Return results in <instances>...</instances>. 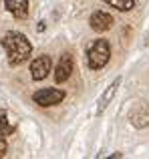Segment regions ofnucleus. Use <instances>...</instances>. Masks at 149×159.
Listing matches in <instances>:
<instances>
[{
	"mask_svg": "<svg viewBox=\"0 0 149 159\" xmlns=\"http://www.w3.org/2000/svg\"><path fill=\"white\" fill-rule=\"evenodd\" d=\"M2 47L8 54V62L12 66H18L30 57L32 47L26 40V36L20 34V32H6L2 36Z\"/></svg>",
	"mask_w": 149,
	"mask_h": 159,
	"instance_id": "obj_1",
	"label": "nucleus"
},
{
	"mask_svg": "<svg viewBox=\"0 0 149 159\" xmlns=\"http://www.w3.org/2000/svg\"><path fill=\"white\" fill-rule=\"evenodd\" d=\"M109 57H111V47L107 40H95L89 47V51H87V62L95 70L103 69L109 62Z\"/></svg>",
	"mask_w": 149,
	"mask_h": 159,
	"instance_id": "obj_2",
	"label": "nucleus"
},
{
	"mask_svg": "<svg viewBox=\"0 0 149 159\" xmlns=\"http://www.w3.org/2000/svg\"><path fill=\"white\" fill-rule=\"evenodd\" d=\"M65 99V91L61 89H40L32 95V101L40 107H52V105H59L61 101Z\"/></svg>",
	"mask_w": 149,
	"mask_h": 159,
	"instance_id": "obj_3",
	"label": "nucleus"
},
{
	"mask_svg": "<svg viewBox=\"0 0 149 159\" xmlns=\"http://www.w3.org/2000/svg\"><path fill=\"white\" fill-rule=\"evenodd\" d=\"M73 69H74L73 54H71V52H65L63 57L59 58V65H56V69H55V81H56V83L69 81V77L73 75Z\"/></svg>",
	"mask_w": 149,
	"mask_h": 159,
	"instance_id": "obj_4",
	"label": "nucleus"
},
{
	"mask_svg": "<svg viewBox=\"0 0 149 159\" xmlns=\"http://www.w3.org/2000/svg\"><path fill=\"white\" fill-rule=\"evenodd\" d=\"M30 73H32V79H34V81L47 79L48 73H51V57H48V54L36 57L34 61L30 62Z\"/></svg>",
	"mask_w": 149,
	"mask_h": 159,
	"instance_id": "obj_5",
	"label": "nucleus"
},
{
	"mask_svg": "<svg viewBox=\"0 0 149 159\" xmlns=\"http://www.w3.org/2000/svg\"><path fill=\"white\" fill-rule=\"evenodd\" d=\"M89 24H91V28H93L95 32H105V30H109V28L113 26V16H111L109 12H105V10H97V12H93Z\"/></svg>",
	"mask_w": 149,
	"mask_h": 159,
	"instance_id": "obj_6",
	"label": "nucleus"
},
{
	"mask_svg": "<svg viewBox=\"0 0 149 159\" xmlns=\"http://www.w3.org/2000/svg\"><path fill=\"white\" fill-rule=\"evenodd\" d=\"M119 85H121V79H115L113 83H111L109 87H107L105 91H103V95H101V99H99V105H97V115H101L103 111L107 109V105H109L111 101H113V97H115V93H117V89H119Z\"/></svg>",
	"mask_w": 149,
	"mask_h": 159,
	"instance_id": "obj_7",
	"label": "nucleus"
},
{
	"mask_svg": "<svg viewBox=\"0 0 149 159\" xmlns=\"http://www.w3.org/2000/svg\"><path fill=\"white\" fill-rule=\"evenodd\" d=\"M4 6L14 18H26L28 16V0H4Z\"/></svg>",
	"mask_w": 149,
	"mask_h": 159,
	"instance_id": "obj_8",
	"label": "nucleus"
},
{
	"mask_svg": "<svg viewBox=\"0 0 149 159\" xmlns=\"http://www.w3.org/2000/svg\"><path fill=\"white\" fill-rule=\"evenodd\" d=\"M16 131V123L14 121H10V117H8L6 111H0V133L2 135H10V133Z\"/></svg>",
	"mask_w": 149,
	"mask_h": 159,
	"instance_id": "obj_9",
	"label": "nucleus"
},
{
	"mask_svg": "<svg viewBox=\"0 0 149 159\" xmlns=\"http://www.w3.org/2000/svg\"><path fill=\"white\" fill-rule=\"evenodd\" d=\"M105 2L111 4L113 8H117V10H123V12L131 10L135 6V0H105Z\"/></svg>",
	"mask_w": 149,
	"mask_h": 159,
	"instance_id": "obj_10",
	"label": "nucleus"
},
{
	"mask_svg": "<svg viewBox=\"0 0 149 159\" xmlns=\"http://www.w3.org/2000/svg\"><path fill=\"white\" fill-rule=\"evenodd\" d=\"M6 135H2L0 133V157H4L6 155V149H8V145H6V139H4Z\"/></svg>",
	"mask_w": 149,
	"mask_h": 159,
	"instance_id": "obj_11",
	"label": "nucleus"
}]
</instances>
